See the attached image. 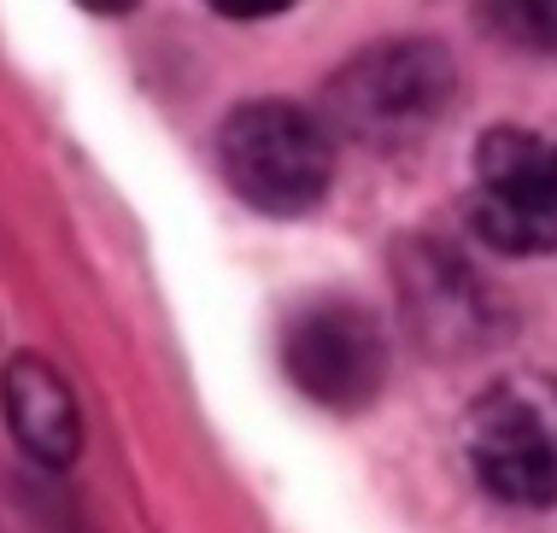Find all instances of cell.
<instances>
[{"instance_id":"obj_10","label":"cell","mask_w":557,"mask_h":533,"mask_svg":"<svg viewBox=\"0 0 557 533\" xmlns=\"http://www.w3.org/2000/svg\"><path fill=\"white\" fill-rule=\"evenodd\" d=\"M77 7L100 12V18H117V12H135V7H141V0H77Z\"/></svg>"},{"instance_id":"obj_7","label":"cell","mask_w":557,"mask_h":533,"mask_svg":"<svg viewBox=\"0 0 557 533\" xmlns=\"http://www.w3.org/2000/svg\"><path fill=\"white\" fill-rule=\"evenodd\" d=\"M0 410H7V429L24 446V457H36L41 469H65L83 451V410L71 399L65 375L48 358L18 352L0 370Z\"/></svg>"},{"instance_id":"obj_8","label":"cell","mask_w":557,"mask_h":533,"mask_svg":"<svg viewBox=\"0 0 557 533\" xmlns=\"http://www.w3.org/2000/svg\"><path fill=\"white\" fill-rule=\"evenodd\" d=\"M475 18L505 48L557 59V0H475Z\"/></svg>"},{"instance_id":"obj_4","label":"cell","mask_w":557,"mask_h":533,"mask_svg":"<svg viewBox=\"0 0 557 533\" xmlns=\"http://www.w3.org/2000/svg\"><path fill=\"white\" fill-rule=\"evenodd\" d=\"M470 228L505 258L557 252V141L534 129H487L470 152Z\"/></svg>"},{"instance_id":"obj_3","label":"cell","mask_w":557,"mask_h":533,"mask_svg":"<svg viewBox=\"0 0 557 533\" xmlns=\"http://www.w3.org/2000/svg\"><path fill=\"white\" fill-rule=\"evenodd\" d=\"M463 457L487 498L510 510L557 505V375H505L470 405Z\"/></svg>"},{"instance_id":"obj_1","label":"cell","mask_w":557,"mask_h":533,"mask_svg":"<svg viewBox=\"0 0 557 533\" xmlns=\"http://www.w3.org/2000/svg\"><path fill=\"white\" fill-rule=\"evenodd\" d=\"M458 106V59L441 41L399 36L352 53L323 83V129L364 152H411Z\"/></svg>"},{"instance_id":"obj_5","label":"cell","mask_w":557,"mask_h":533,"mask_svg":"<svg viewBox=\"0 0 557 533\" xmlns=\"http://www.w3.org/2000/svg\"><path fill=\"white\" fill-rule=\"evenodd\" d=\"M282 370L318 410L358 417L387 387V329L358 299H311L282 329Z\"/></svg>"},{"instance_id":"obj_2","label":"cell","mask_w":557,"mask_h":533,"mask_svg":"<svg viewBox=\"0 0 557 533\" xmlns=\"http://www.w3.org/2000/svg\"><path fill=\"white\" fill-rule=\"evenodd\" d=\"M218 164L230 188L264 218H306L335 182V135L294 100H247L223 117Z\"/></svg>"},{"instance_id":"obj_6","label":"cell","mask_w":557,"mask_h":533,"mask_svg":"<svg viewBox=\"0 0 557 533\" xmlns=\"http://www.w3.org/2000/svg\"><path fill=\"white\" fill-rule=\"evenodd\" d=\"M399 287H405V311H411V323L429 346H470L475 334H487L493 317L487 282L446 240H417L399 264Z\"/></svg>"},{"instance_id":"obj_9","label":"cell","mask_w":557,"mask_h":533,"mask_svg":"<svg viewBox=\"0 0 557 533\" xmlns=\"http://www.w3.org/2000/svg\"><path fill=\"white\" fill-rule=\"evenodd\" d=\"M299 7V0H212V12H223V18L235 24H259V18H276V12Z\"/></svg>"}]
</instances>
